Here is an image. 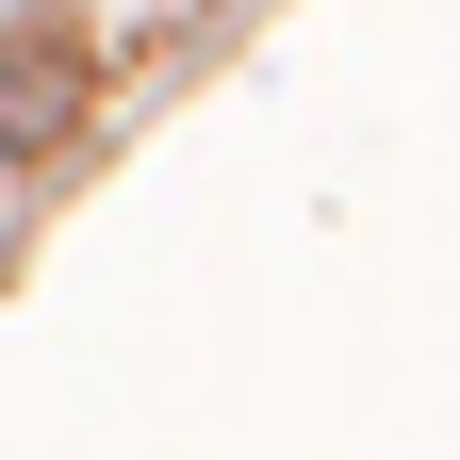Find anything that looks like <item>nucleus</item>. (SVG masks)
<instances>
[{"instance_id":"f257e3e1","label":"nucleus","mask_w":460,"mask_h":460,"mask_svg":"<svg viewBox=\"0 0 460 460\" xmlns=\"http://www.w3.org/2000/svg\"><path fill=\"white\" fill-rule=\"evenodd\" d=\"M66 132H83V66L49 33H0V164H49Z\"/></svg>"}]
</instances>
